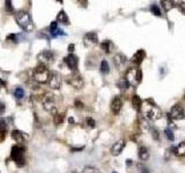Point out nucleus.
I'll return each mask as SVG.
<instances>
[{
    "label": "nucleus",
    "instance_id": "29",
    "mask_svg": "<svg viewBox=\"0 0 185 173\" xmlns=\"http://www.w3.org/2000/svg\"><path fill=\"white\" fill-rule=\"evenodd\" d=\"M150 12L153 13L154 15H156V16H161V11H160L159 6H157V5H155V4H153V5L150 6Z\"/></svg>",
    "mask_w": 185,
    "mask_h": 173
},
{
    "label": "nucleus",
    "instance_id": "33",
    "mask_svg": "<svg viewBox=\"0 0 185 173\" xmlns=\"http://www.w3.org/2000/svg\"><path fill=\"white\" fill-rule=\"evenodd\" d=\"M87 125L90 127V128H94L96 126V122L93 118H87Z\"/></svg>",
    "mask_w": 185,
    "mask_h": 173
},
{
    "label": "nucleus",
    "instance_id": "5",
    "mask_svg": "<svg viewBox=\"0 0 185 173\" xmlns=\"http://www.w3.org/2000/svg\"><path fill=\"white\" fill-rule=\"evenodd\" d=\"M61 75L57 72H50L49 75V80L46 83L49 84V87L51 89H59L60 85H61Z\"/></svg>",
    "mask_w": 185,
    "mask_h": 173
},
{
    "label": "nucleus",
    "instance_id": "36",
    "mask_svg": "<svg viewBox=\"0 0 185 173\" xmlns=\"http://www.w3.org/2000/svg\"><path fill=\"white\" fill-rule=\"evenodd\" d=\"M7 41H13V42H17V38H16V35L14 34H11V35H8L7 36Z\"/></svg>",
    "mask_w": 185,
    "mask_h": 173
},
{
    "label": "nucleus",
    "instance_id": "42",
    "mask_svg": "<svg viewBox=\"0 0 185 173\" xmlns=\"http://www.w3.org/2000/svg\"><path fill=\"white\" fill-rule=\"evenodd\" d=\"M75 106H76V107H82L83 104H82L81 102H79V100H75Z\"/></svg>",
    "mask_w": 185,
    "mask_h": 173
},
{
    "label": "nucleus",
    "instance_id": "6",
    "mask_svg": "<svg viewBox=\"0 0 185 173\" xmlns=\"http://www.w3.org/2000/svg\"><path fill=\"white\" fill-rule=\"evenodd\" d=\"M37 60L39 61V63L48 66L53 63V53L51 51H43L37 56Z\"/></svg>",
    "mask_w": 185,
    "mask_h": 173
},
{
    "label": "nucleus",
    "instance_id": "1",
    "mask_svg": "<svg viewBox=\"0 0 185 173\" xmlns=\"http://www.w3.org/2000/svg\"><path fill=\"white\" fill-rule=\"evenodd\" d=\"M15 16V20L17 22V24L21 27L23 30L26 31H32L35 29V26H34V22L31 20V16L29 15L28 12L24 11H17L14 14Z\"/></svg>",
    "mask_w": 185,
    "mask_h": 173
},
{
    "label": "nucleus",
    "instance_id": "27",
    "mask_svg": "<svg viewBox=\"0 0 185 173\" xmlns=\"http://www.w3.org/2000/svg\"><path fill=\"white\" fill-rule=\"evenodd\" d=\"M53 121H54V124H56V125H60V124H63L64 114H60V113H56V114H54V119H53Z\"/></svg>",
    "mask_w": 185,
    "mask_h": 173
},
{
    "label": "nucleus",
    "instance_id": "7",
    "mask_svg": "<svg viewBox=\"0 0 185 173\" xmlns=\"http://www.w3.org/2000/svg\"><path fill=\"white\" fill-rule=\"evenodd\" d=\"M170 117L175 119V120H179V119H183L185 117V112L184 109L180 106L179 104H176L172 106V109L170 111Z\"/></svg>",
    "mask_w": 185,
    "mask_h": 173
},
{
    "label": "nucleus",
    "instance_id": "26",
    "mask_svg": "<svg viewBox=\"0 0 185 173\" xmlns=\"http://www.w3.org/2000/svg\"><path fill=\"white\" fill-rule=\"evenodd\" d=\"M110 46H111V43L110 41H104V42L101 43V47L104 50V52L109 53L110 52Z\"/></svg>",
    "mask_w": 185,
    "mask_h": 173
},
{
    "label": "nucleus",
    "instance_id": "9",
    "mask_svg": "<svg viewBox=\"0 0 185 173\" xmlns=\"http://www.w3.org/2000/svg\"><path fill=\"white\" fill-rule=\"evenodd\" d=\"M68 83L75 89H81L83 87V80L79 74H72L71 76H68Z\"/></svg>",
    "mask_w": 185,
    "mask_h": 173
},
{
    "label": "nucleus",
    "instance_id": "43",
    "mask_svg": "<svg viewBox=\"0 0 185 173\" xmlns=\"http://www.w3.org/2000/svg\"><path fill=\"white\" fill-rule=\"evenodd\" d=\"M68 51L71 53L73 52V51H74V44H71V45H69V46H68Z\"/></svg>",
    "mask_w": 185,
    "mask_h": 173
},
{
    "label": "nucleus",
    "instance_id": "21",
    "mask_svg": "<svg viewBox=\"0 0 185 173\" xmlns=\"http://www.w3.org/2000/svg\"><path fill=\"white\" fill-rule=\"evenodd\" d=\"M132 105L133 107L135 109V110H140L141 109V106H142V100H141V98L138 96V95H134L132 98Z\"/></svg>",
    "mask_w": 185,
    "mask_h": 173
},
{
    "label": "nucleus",
    "instance_id": "39",
    "mask_svg": "<svg viewBox=\"0 0 185 173\" xmlns=\"http://www.w3.org/2000/svg\"><path fill=\"white\" fill-rule=\"evenodd\" d=\"M58 35H65V34H64L63 30H60V29H58V30H57V31H56V32H54V34H53V35H52V37H57V36H58Z\"/></svg>",
    "mask_w": 185,
    "mask_h": 173
},
{
    "label": "nucleus",
    "instance_id": "44",
    "mask_svg": "<svg viewBox=\"0 0 185 173\" xmlns=\"http://www.w3.org/2000/svg\"><path fill=\"white\" fill-rule=\"evenodd\" d=\"M69 122H71V124H73V122H74L73 118H69Z\"/></svg>",
    "mask_w": 185,
    "mask_h": 173
},
{
    "label": "nucleus",
    "instance_id": "22",
    "mask_svg": "<svg viewBox=\"0 0 185 173\" xmlns=\"http://www.w3.org/2000/svg\"><path fill=\"white\" fill-rule=\"evenodd\" d=\"M100 69H101V73H103V74L109 73L110 68H109V63H108V61H106V60H102V61H101Z\"/></svg>",
    "mask_w": 185,
    "mask_h": 173
},
{
    "label": "nucleus",
    "instance_id": "11",
    "mask_svg": "<svg viewBox=\"0 0 185 173\" xmlns=\"http://www.w3.org/2000/svg\"><path fill=\"white\" fill-rule=\"evenodd\" d=\"M83 42H85V45H87V46L97 44V42H98L97 34L96 32H88V34H86L85 37H83Z\"/></svg>",
    "mask_w": 185,
    "mask_h": 173
},
{
    "label": "nucleus",
    "instance_id": "40",
    "mask_svg": "<svg viewBox=\"0 0 185 173\" xmlns=\"http://www.w3.org/2000/svg\"><path fill=\"white\" fill-rule=\"evenodd\" d=\"M6 107H5V104H2V103H0V114H2L4 112H5Z\"/></svg>",
    "mask_w": 185,
    "mask_h": 173
},
{
    "label": "nucleus",
    "instance_id": "17",
    "mask_svg": "<svg viewBox=\"0 0 185 173\" xmlns=\"http://www.w3.org/2000/svg\"><path fill=\"white\" fill-rule=\"evenodd\" d=\"M11 135H12V139L15 140L17 143H23V142H24V135H23V133H22L21 131L15 129V131L12 132Z\"/></svg>",
    "mask_w": 185,
    "mask_h": 173
},
{
    "label": "nucleus",
    "instance_id": "35",
    "mask_svg": "<svg viewBox=\"0 0 185 173\" xmlns=\"http://www.w3.org/2000/svg\"><path fill=\"white\" fill-rule=\"evenodd\" d=\"M141 80H142V72H141V69L140 68H138L137 69V82L138 83H140Z\"/></svg>",
    "mask_w": 185,
    "mask_h": 173
},
{
    "label": "nucleus",
    "instance_id": "38",
    "mask_svg": "<svg viewBox=\"0 0 185 173\" xmlns=\"http://www.w3.org/2000/svg\"><path fill=\"white\" fill-rule=\"evenodd\" d=\"M6 137V131H0V142H2Z\"/></svg>",
    "mask_w": 185,
    "mask_h": 173
},
{
    "label": "nucleus",
    "instance_id": "32",
    "mask_svg": "<svg viewBox=\"0 0 185 173\" xmlns=\"http://www.w3.org/2000/svg\"><path fill=\"white\" fill-rule=\"evenodd\" d=\"M5 4H6V11L9 12V13H13V12H14V8H13V6H12V1L7 0Z\"/></svg>",
    "mask_w": 185,
    "mask_h": 173
},
{
    "label": "nucleus",
    "instance_id": "25",
    "mask_svg": "<svg viewBox=\"0 0 185 173\" xmlns=\"http://www.w3.org/2000/svg\"><path fill=\"white\" fill-rule=\"evenodd\" d=\"M82 173H100V170L97 168H94V166H86Z\"/></svg>",
    "mask_w": 185,
    "mask_h": 173
},
{
    "label": "nucleus",
    "instance_id": "19",
    "mask_svg": "<svg viewBox=\"0 0 185 173\" xmlns=\"http://www.w3.org/2000/svg\"><path fill=\"white\" fill-rule=\"evenodd\" d=\"M175 151V155L177 156H185V142H180L177 147L172 148Z\"/></svg>",
    "mask_w": 185,
    "mask_h": 173
},
{
    "label": "nucleus",
    "instance_id": "23",
    "mask_svg": "<svg viewBox=\"0 0 185 173\" xmlns=\"http://www.w3.org/2000/svg\"><path fill=\"white\" fill-rule=\"evenodd\" d=\"M117 84H118V87H119V88H122V89H127V88H128V87L131 85V84H130V82H128L126 79L119 80Z\"/></svg>",
    "mask_w": 185,
    "mask_h": 173
},
{
    "label": "nucleus",
    "instance_id": "30",
    "mask_svg": "<svg viewBox=\"0 0 185 173\" xmlns=\"http://www.w3.org/2000/svg\"><path fill=\"white\" fill-rule=\"evenodd\" d=\"M57 30H58V22L54 21V22H52L51 26H50V32H51V35H53Z\"/></svg>",
    "mask_w": 185,
    "mask_h": 173
},
{
    "label": "nucleus",
    "instance_id": "45",
    "mask_svg": "<svg viewBox=\"0 0 185 173\" xmlns=\"http://www.w3.org/2000/svg\"><path fill=\"white\" fill-rule=\"evenodd\" d=\"M112 173H117V172H112Z\"/></svg>",
    "mask_w": 185,
    "mask_h": 173
},
{
    "label": "nucleus",
    "instance_id": "28",
    "mask_svg": "<svg viewBox=\"0 0 185 173\" xmlns=\"http://www.w3.org/2000/svg\"><path fill=\"white\" fill-rule=\"evenodd\" d=\"M164 133H165V136H167V139L169 140V141H174L175 140V135H174V132L171 131L170 128H165V131H164Z\"/></svg>",
    "mask_w": 185,
    "mask_h": 173
},
{
    "label": "nucleus",
    "instance_id": "12",
    "mask_svg": "<svg viewBox=\"0 0 185 173\" xmlns=\"http://www.w3.org/2000/svg\"><path fill=\"white\" fill-rule=\"evenodd\" d=\"M125 147V140H118L116 143H113V146L111 147V153L113 155V156H117V155H119L120 152L123 151V149Z\"/></svg>",
    "mask_w": 185,
    "mask_h": 173
},
{
    "label": "nucleus",
    "instance_id": "13",
    "mask_svg": "<svg viewBox=\"0 0 185 173\" xmlns=\"http://www.w3.org/2000/svg\"><path fill=\"white\" fill-rule=\"evenodd\" d=\"M146 115H147L149 119H152V120H157V119L161 118V112H160V110L156 106L153 105V106L146 112Z\"/></svg>",
    "mask_w": 185,
    "mask_h": 173
},
{
    "label": "nucleus",
    "instance_id": "14",
    "mask_svg": "<svg viewBox=\"0 0 185 173\" xmlns=\"http://www.w3.org/2000/svg\"><path fill=\"white\" fill-rule=\"evenodd\" d=\"M146 58V52L143 50H139L132 58V63H135V65H140L142 63V60Z\"/></svg>",
    "mask_w": 185,
    "mask_h": 173
},
{
    "label": "nucleus",
    "instance_id": "20",
    "mask_svg": "<svg viewBox=\"0 0 185 173\" xmlns=\"http://www.w3.org/2000/svg\"><path fill=\"white\" fill-rule=\"evenodd\" d=\"M138 155H139V158H140V160H147L148 157H149V153H148V150L147 148L145 147H140L139 148V150H138Z\"/></svg>",
    "mask_w": 185,
    "mask_h": 173
},
{
    "label": "nucleus",
    "instance_id": "37",
    "mask_svg": "<svg viewBox=\"0 0 185 173\" xmlns=\"http://www.w3.org/2000/svg\"><path fill=\"white\" fill-rule=\"evenodd\" d=\"M138 168H140V173H149V170H148L147 168H143L141 164H139Z\"/></svg>",
    "mask_w": 185,
    "mask_h": 173
},
{
    "label": "nucleus",
    "instance_id": "41",
    "mask_svg": "<svg viewBox=\"0 0 185 173\" xmlns=\"http://www.w3.org/2000/svg\"><path fill=\"white\" fill-rule=\"evenodd\" d=\"M153 137L155 140H159V132L156 131V129H154L153 131Z\"/></svg>",
    "mask_w": 185,
    "mask_h": 173
},
{
    "label": "nucleus",
    "instance_id": "10",
    "mask_svg": "<svg viewBox=\"0 0 185 173\" xmlns=\"http://www.w3.org/2000/svg\"><path fill=\"white\" fill-rule=\"evenodd\" d=\"M122 106H123V100L120 98V96H115L112 100H111V104H110V109L111 111L115 113V114H118L119 111L122 110Z\"/></svg>",
    "mask_w": 185,
    "mask_h": 173
},
{
    "label": "nucleus",
    "instance_id": "2",
    "mask_svg": "<svg viewBox=\"0 0 185 173\" xmlns=\"http://www.w3.org/2000/svg\"><path fill=\"white\" fill-rule=\"evenodd\" d=\"M50 75V70L48 69L46 66H44L42 63H39L34 70V80L37 83H46Z\"/></svg>",
    "mask_w": 185,
    "mask_h": 173
},
{
    "label": "nucleus",
    "instance_id": "15",
    "mask_svg": "<svg viewBox=\"0 0 185 173\" xmlns=\"http://www.w3.org/2000/svg\"><path fill=\"white\" fill-rule=\"evenodd\" d=\"M126 80L130 82V84H134L138 83L137 82V69H130L126 74Z\"/></svg>",
    "mask_w": 185,
    "mask_h": 173
},
{
    "label": "nucleus",
    "instance_id": "34",
    "mask_svg": "<svg viewBox=\"0 0 185 173\" xmlns=\"http://www.w3.org/2000/svg\"><path fill=\"white\" fill-rule=\"evenodd\" d=\"M171 4H172L171 1H162V5L164 6L165 11H169L170 8H172V5H171Z\"/></svg>",
    "mask_w": 185,
    "mask_h": 173
},
{
    "label": "nucleus",
    "instance_id": "18",
    "mask_svg": "<svg viewBox=\"0 0 185 173\" xmlns=\"http://www.w3.org/2000/svg\"><path fill=\"white\" fill-rule=\"evenodd\" d=\"M57 22L59 23H63V24H69V20L68 17H67V14L65 13V11H61L58 13V15H57Z\"/></svg>",
    "mask_w": 185,
    "mask_h": 173
},
{
    "label": "nucleus",
    "instance_id": "24",
    "mask_svg": "<svg viewBox=\"0 0 185 173\" xmlns=\"http://www.w3.org/2000/svg\"><path fill=\"white\" fill-rule=\"evenodd\" d=\"M14 96H15L17 99H21L24 97V90L22 88H16L15 91H14Z\"/></svg>",
    "mask_w": 185,
    "mask_h": 173
},
{
    "label": "nucleus",
    "instance_id": "4",
    "mask_svg": "<svg viewBox=\"0 0 185 173\" xmlns=\"http://www.w3.org/2000/svg\"><path fill=\"white\" fill-rule=\"evenodd\" d=\"M11 157H12V159L15 162V164L17 166H23V165H24L23 152H22V149L19 147V146H14V147L12 148Z\"/></svg>",
    "mask_w": 185,
    "mask_h": 173
},
{
    "label": "nucleus",
    "instance_id": "46",
    "mask_svg": "<svg viewBox=\"0 0 185 173\" xmlns=\"http://www.w3.org/2000/svg\"><path fill=\"white\" fill-rule=\"evenodd\" d=\"M72 173H76V172H72Z\"/></svg>",
    "mask_w": 185,
    "mask_h": 173
},
{
    "label": "nucleus",
    "instance_id": "8",
    "mask_svg": "<svg viewBox=\"0 0 185 173\" xmlns=\"http://www.w3.org/2000/svg\"><path fill=\"white\" fill-rule=\"evenodd\" d=\"M64 61L65 63L68 66L69 69H72V70H75V69L78 68V65H79V59L76 56H74L73 53H69L67 57L64 58Z\"/></svg>",
    "mask_w": 185,
    "mask_h": 173
},
{
    "label": "nucleus",
    "instance_id": "16",
    "mask_svg": "<svg viewBox=\"0 0 185 173\" xmlns=\"http://www.w3.org/2000/svg\"><path fill=\"white\" fill-rule=\"evenodd\" d=\"M113 60H115V65H116L118 68H122L123 66L126 63V58H125V56L120 54V53H118L117 56H115Z\"/></svg>",
    "mask_w": 185,
    "mask_h": 173
},
{
    "label": "nucleus",
    "instance_id": "31",
    "mask_svg": "<svg viewBox=\"0 0 185 173\" xmlns=\"http://www.w3.org/2000/svg\"><path fill=\"white\" fill-rule=\"evenodd\" d=\"M0 131H7V121H6V119H0Z\"/></svg>",
    "mask_w": 185,
    "mask_h": 173
},
{
    "label": "nucleus",
    "instance_id": "3",
    "mask_svg": "<svg viewBox=\"0 0 185 173\" xmlns=\"http://www.w3.org/2000/svg\"><path fill=\"white\" fill-rule=\"evenodd\" d=\"M43 106L44 110L56 114L57 113V106H56V100H54V96L53 95H45L43 98Z\"/></svg>",
    "mask_w": 185,
    "mask_h": 173
}]
</instances>
